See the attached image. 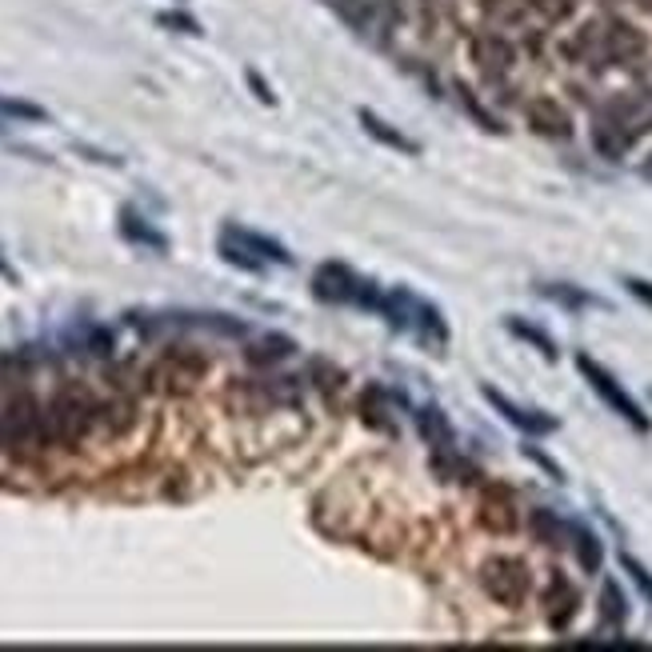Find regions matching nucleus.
<instances>
[{
    "mask_svg": "<svg viewBox=\"0 0 652 652\" xmlns=\"http://www.w3.org/2000/svg\"><path fill=\"white\" fill-rule=\"evenodd\" d=\"M649 49V40L640 28H632L628 21H589L585 28H577L573 37L561 45L568 61L580 64H637Z\"/></svg>",
    "mask_w": 652,
    "mask_h": 652,
    "instance_id": "1",
    "label": "nucleus"
},
{
    "mask_svg": "<svg viewBox=\"0 0 652 652\" xmlns=\"http://www.w3.org/2000/svg\"><path fill=\"white\" fill-rule=\"evenodd\" d=\"M377 312H381L393 329L417 333L425 345H436V348L448 345V324H444V317L432 305L417 300L413 293H384L381 305H377Z\"/></svg>",
    "mask_w": 652,
    "mask_h": 652,
    "instance_id": "2",
    "label": "nucleus"
},
{
    "mask_svg": "<svg viewBox=\"0 0 652 652\" xmlns=\"http://www.w3.org/2000/svg\"><path fill=\"white\" fill-rule=\"evenodd\" d=\"M480 589H484L489 601L505 604V608H517V604L529 601V592H532L529 565L517 561V556H489V561L480 565Z\"/></svg>",
    "mask_w": 652,
    "mask_h": 652,
    "instance_id": "3",
    "label": "nucleus"
},
{
    "mask_svg": "<svg viewBox=\"0 0 652 652\" xmlns=\"http://www.w3.org/2000/svg\"><path fill=\"white\" fill-rule=\"evenodd\" d=\"M312 293L329 305H360V308H377L381 305V288L372 281H360L357 272L345 269V265H320L317 276H312Z\"/></svg>",
    "mask_w": 652,
    "mask_h": 652,
    "instance_id": "4",
    "label": "nucleus"
},
{
    "mask_svg": "<svg viewBox=\"0 0 652 652\" xmlns=\"http://www.w3.org/2000/svg\"><path fill=\"white\" fill-rule=\"evenodd\" d=\"M45 417H49L52 441L73 448L76 441H85L88 432L97 429V401H88L85 393H64L45 408Z\"/></svg>",
    "mask_w": 652,
    "mask_h": 652,
    "instance_id": "5",
    "label": "nucleus"
},
{
    "mask_svg": "<svg viewBox=\"0 0 652 652\" xmlns=\"http://www.w3.org/2000/svg\"><path fill=\"white\" fill-rule=\"evenodd\" d=\"M577 369H580V377L589 381L592 393L601 396V401H604L608 408H613L616 417L628 420V425H632L637 432H649V429H652V420L644 417V408H640L637 401H632V396H628L625 389H620V381H616V377H613L608 369H604V365H596L592 357H585V353H580V357H577Z\"/></svg>",
    "mask_w": 652,
    "mask_h": 652,
    "instance_id": "6",
    "label": "nucleus"
},
{
    "mask_svg": "<svg viewBox=\"0 0 652 652\" xmlns=\"http://www.w3.org/2000/svg\"><path fill=\"white\" fill-rule=\"evenodd\" d=\"M525 121L537 136H549V140H568L573 136V116L561 100L553 97H537L525 104Z\"/></svg>",
    "mask_w": 652,
    "mask_h": 652,
    "instance_id": "7",
    "label": "nucleus"
},
{
    "mask_svg": "<svg viewBox=\"0 0 652 652\" xmlns=\"http://www.w3.org/2000/svg\"><path fill=\"white\" fill-rule=\"evenodd\" d=\"M472 61H477L480 73L489 76H505L513 64H517V49H513V40L501 37V33H477L472 37Z\"/></svg>",
    "mask_w": 652,
    "mask_h": 652,
    "instance_id": "8",
    "label": "nucleus"
},
{
    "mask_svg": "<svg viewBox=\"0 0 652 652\" xmlns=\"http://www.w3.org/2000/svg\"><path fill=\"white\" fill-rule=\"evenodd\" d=\"M637 140V133L628 128L613 109H601L596 112V121H592V148L608 160H620L628 152V145Z\"/></svg>",
    "mask_w": 652,
    "mask_h": 652,
    "instance_id": "9",
    "label": "nucleus"
},
{
    "mask_svg": "<svg viewBox=\"0 0 652 652\" xmlns=\"http://www.w3.org/2000/svg\"><path fill=\"white\" fill-rule=\"evenodd\" d=\"M484 401H489L513 429L525 432V436H549V432H556L553 417H544V413H537V408H520L517 401H508V396L496 393V389H484Z\"/></svg>",
    "mask_w": 652,
    "mask_h": 652,
    "instance_id": "10",
    "label": "nucleus"
},
{
    "mask_svg": "<svg viewBox=\"0 0 652 652\" xmlns=\"http://www.w3.org/2000/svg\"><path fill=\"white\" fill-rule=\"evenodd\" d=\"M205 372V360L200 357H188V353H169V357L160 360L157 369H152V381L160 389H169V393H185L197 384V377Z\"/></svg>",
    "mask_w": 652,
    "mask_h": 652,
    "instance_id": "11",
    "label": "nucleus"
},
{
    "mask_svg": "<svg viewBox=\"0 0 652 652\" xmlns=\"http://www.w3.org/2000/svg\"><path fill=\"white\" fill-rule=\"evenodd\" d=\"M580 608V596L577 589L568 585L565 577H553L549 580V589H544V620H549V628H556V632H565L568 625H573V616H577Z\"/></svg>",
    "mask_w": 652,
    "mask_h": 652,
    "instance_id": "12",
    "label": "nucleus"
},
{
    "mask_svg": "<svg viewBox=\"0 0 652 652\" xmlns=\"http://www.w3.org/2000/svg\"><path fill=\"white\" fill-rule=\"evenodd\" d=\"M477 520L489 532H501V537L517 532V505H513V496H508L505 489H484L480 508H477Z\"/></svg>",
    "mask_w": 652,
    "mask_h": 652,
    "instance_id": "13",
    "label": "nucleus"
},
{
    "mask_svg": "<svg viewBox=\"0 0 652 652\" xmlns=\"http://www.w3.org/2000/svg\"><path fill=\"white\" fill-rule=\"evenodd\" d=\"M224 236H233L236 245H245L248 253H253L257 260H265V265H284V269L293 265V253H288L281 241H272V236H260V233H253V229H241V224H229Z\"/></svg>",
    "mask_w": 652,
    "mask_h": 652,
    "instance_id": "14",
    "label": "nucleus"
},
{
    "mask_svg": "<svg viewBox=\"0 0 652 652\" xmlns=\"http://www.w3.org/2000/svg\"><path fill=\"white\" fill-rule=\"evenodd\" d=\"M360 124H365V133L372 136V140H381L384 148H396V152H408V157H417L420 145L413 140V136H405L401 128H393V124L384 121V116H377V112L360 109Z\"/></svg>",
    "mask_w": 652,
    "mask_h": 652,
    "instance_id": "15",
    "label": "nucleus"
},
{
    "mask_svg": "<svg viewBox=\"0 0 652 652\" xmlns=\"http://www.w3.org/2000/svg\"><path fill=\"white\" fill-rule=\"evenodd\" d=\"M417 429H420V436H425L429 448H453L456 444V432H453V425H448V417H444L441 408H432V405L417 408Z\"/></svg>",
    "mask_w": 652,
    "mask_h": 652,
    "instance_id": "16",
    "label": "nucleus"
},
{
    "mask_svg": "<svg viewBox=\"0 0 652 652\" xmlns=\"http://www.w3.org/2000/svg\"><path fill=\"white\" fill-rule=\"evenodd\" d=\"M121 233H124V241L145 245V248H152V253H164V248H169V236L157 233V229H152V224H148L136 209H121Z\"/></svg>",
    "mask_w": 652,
    "mask_h": 652,
    "instance_id": "17",
    "label": "nucleus"
},
{
    "mask_svg": "<svg viewBox=\"0 0 652 652\" xmlns=\"http://www.w3.org/2000/svg\"><path fill=\"white\" fill-rule=\"evenodd\" d=\"M537 293L544 296V300H553V305L568 308V312H580V308H596L601 300L592 293H585V288H577V284H565V281H544L537 284Z\"/></svg>",
    "mask_w": 652,
    "mask_h": 652,
    "instance_id": "18",
    "label": "nucleus"
},
{
    "mask_svg": "<svg viewBox=\"0 0 652 652\" xmlns=\"http://www.w3.org/2000/svg\"><path fill=\"white\" fill-rule=\"evenodd\" d=\"M97 425L109 432V436H124V432L136 425L133 401L116 396V401H104V405H97Z\"/></svg>",
    "mask_w": 652,
    "mask_h": 652,
    "instance_id": "19",
    "label": "nucleus"
},
{
    "mask_svg": "<svg viewBox=\"0 0 652 652\" xmlns=\"http://www.w3.org/2000/svg\"><path fill=\"white\" fill-rule=\"evenodd\" d=\"M432 472L441 480H456V484H468V480H477V468L468 465L465 456L453 448H432Z\"/></svg>",
    "mask_w": 652,
    "mask_h": 652,
    "instance_id": "20",
    "label": "nucleus"
},
{
    "mask_svg": "<svg viewBox=\"0 0 652 652\" xmlns=\"http://www.w3.org/2000/svg\"><path fill=\"white\" fill-rule=\"evenodd\" d=\"M293 353H296L293 336L269 333V336H260V341H253V348H248L245 357L248 365H276V360H288Z\"/></svg>",
    "mask_w": 652,
    "mask_h": 652,
    "instance_id": "21",
    "label": "nucleus"
},
{
    "mask_svg": "<svg viewBox=\"0 0 652 652\" xmlns=\"http://www.w3.org/2000/svg\"><path fill=\"white\" fill-rule=\"evenodd\" d=\"M532 537L541 544H549V549H561L568 537V525L561 517H556L553 508H532V520H529Z\"/></svg>",
    "mask_w": 652,
    "mask_h": 652,
    "instance_id": "22",
    "label": "nucleus"
},
{
    "mask_svg": "<svg viewBox=\"0 0 652 652\" xmlns=\"http://www.w3.org/2000/svg\"><path fill=\"white\" fill-rule=\"evenodd\" d=\"M568 537H573L568 544H573V553H577L580 568H585V573H601V561H604L601 541H596L589 529H580V525H568Z\"/></svg>",
    "mask_w": 652,
    "mask_h": 652,
    "instance_id": "23",
    "label": "nucleus"
},
{
    "mask_svg": "<svg viewBox=\"0 0 652 652\" xmlns=\"http://www.w3.org/2000/svg\"><path fill=\"white\" fill-rule=\"evenodd\" d=\"M508 333L520 336V341H529L537 353H541L544 360H556V345H553V336L544 333V329H537V324H529V320H520V317H508Z\"/></svg>",
    "mask_w": 652,
    "mask_h": 652,
    "instance_id": "24",
    "label": "nucleus"
},
{
    "mask_svg": "<svg viewBox=\"0 0 652 652\" xmlns=\"http://www.w3.org/2000/svg\"><path fill=\"white\" fill-rule=\"evenodd\" d=\"M601 616L613 628H620L628 620V604H625V596H620V589H616V580H604V589H601Z\"/></svg>",
    "mask_w": 652,
    "mask_h": 652,
    "instance_id": "25",
    "label": "nucleus"
},
{
    "mask_svg": "<svg viewBox=\"0 0 652 652\" xmlns=\"http://www.w3.org/2000/svg\"><path fill=\"white\" fill-rule=\"evenodd\" d=\"M320 4H329L333 13H341L348 21L353 28H369V21H372V9H369V0H320Z\"/></svg>",
    "mask_w": 652,
    "mask_h": 652,
    "instance_id": "26",
    "label": "nucleus"
},
{
    "mask_svg": "<svg viewBox=\"0 0 652 652\" xmlns=\"http://www.w3.org/2000/svg\"><path fill=\"white\" fill-rule=\"evenodd\" d=\"M0 116H13V121H45L49 112L40 109V104H33V100H21V97H4L0 93Z\"/></svg>",
    "mask_w": 652,
    "mask_h": 652,
    "instance_id": "27",
    "label": "nucleus"
},
{
    "mask_svg": "<svg viewBox=\"0 0 652 652\" xmlns=\"http://www.w3.org/2000/svg\"><path fill=\"white\" fill-rule=\"evenodd\" d=\"M221 257L229 260V265H236V269H245V272H260V269H265V260H257L245 245H236L233 236H224V233H221Z\"/></svg>",
    "mask_w": 652,
    "mask_h": 652,
    "instance_id": "28",
    "label": "nucleus"
},
{
    "mask_svg": "<svg viewBox=\"0 0 652 652\" xmlns=\"http://www.w3.org/2000/svg\"><path fill=\"white\" fill-rule=\"evenodd\" d=\"M532 13L541 16V21H565V16H573V0H525Z\"/></svg>",
    "mask_w": 652,
    "mask_h": 652,
    "instance_id": "29",
    "label": "nucleus"
},
{
    "mask_svg": "<svg viewBox=\"0 0 652 652\" xmlns=\"http://www.w3.org/2000/svg\"><path fill=\"white\" fill-rule=\"evenodd\" d=\"M157 25H164L169 33H185V37H200V33H205L197 16H188V13H160Z\"/></svg>",
    "mask_w": 652,
    "mask_h": 652,
    "instance_id": "30",
    "label": "nucleus"
},
{
    "mask_svg": "<svg viewBox=\"0 0 652 652\" xmlns=\"http://www.w3.org/2000/svg\"><path fill=\"white\" fill-rule=\"evenodd\" d=\"M384 396H389V393H381V389H377V393H369V396H365V408H369V425H377V429H384V432H393V420L384 417V413H389V408H384Z\"/></svg>",
    "mask_w": 652,
    "mask_h": 652,
    "instance_id": "31",
    "label": "nucleus"
},
{
    "mask_svg": "<svg viewBox=\"0 0 652 652\" xmlns=\"http://www.w3.org/2000/svg\"><path fill=\"white\" fill-rule=\"evenodd\" d=\"M460 104H465V109L472 112V116H477V121L484 124V128H489V133H501V124H496V116H493L489 109H484V104H480V100L472 97L468 88H460Z\"/></svg>",
    "mask_w": 652,
    "mask_h": 652,
    "instance_id": "32",
    "label": "nucleus"
},
{
    "mask_svg": "<svg viewBox=\"0 0 652 652\" xmlns=\"http://www.w3.org/2000/svg\"><path fill=\"white\" fill-rule=\"evenodd\" d=\"M620 565H625V573H628V577L637 580V589L644 592V596H649V601H652V573H649V568L640 565L637 556H628V553L620 556Z\"/></svg>",
    "mask_w": 652,
    "mask_h": 652,
    "instance_id": "33",
    "label": "nucleus"
},
{
    "mask_svg": "<svg viewBox=\"0 0 652 652\" xmlns=\"http://www.w3.org/2000/svg\"><path fill=\"white\" fill-rule=\"evenodd\" d=\"M625 288L632 296H637L640 305H649L652 308V281H640V276H625Z\"/></svg>",
    "mask_w": 652,
    "mask_h": 652,
    "instance_id": "34",
    "label": "nucleus"
},
{
    "mask_svg": "<svg viewBox=\"0 0 652 652\" xmlns=\"http://www.w3.org/2000/svg\"><path fill=\"white\" fill-rule=\"evenodd\" d=\"M525 456H529V460H537V465H541L544 472H549V477H553V480H565V472H561V465H556V460H549V456H544V453H537L532 444H525Z\"/></svg>",
    "mask_w": 652,
    "mask_h": 652,
    "instance_id": "35",
    "label": "nucleus"
},
{
    "mask_svg": "<svg viewBox=\"0 0 652 652\" xmlns=\"http://www.w3.org/2000/svg\"><path fill=\"white\" fill-rule=\"evenodd\" d=\"M248 85L257 88V97L265 100V104H272V93H269V85H265V81H260V73H248Z\"/></svg>",
    "mask_w": 652,
    "mask_h": 652,
    "instance_id": "36",
    "label": "nucleus"
},
{
    "mask_svg": "<svg viewBox=\"0 0 652 652\" xmlns=\"http://www.w3.org/2000/svg\"><path fill=\"white\" fill-rule=\"evenodd\" d=\"M640 176H644V181H652V157L644 160V164H640Z\"/></svg>",
    "mask_w": 652,
    "mask_h": 652,
    "instance_id": "37",
    "label": "nucleus"
},
{
    "mask_svg": "<svg viewBox=\"0 0 652 652\" xmlns=\"http://www.w3.org/2000/svg\"><path fill=\"white\" fill-rule=\"evenodd\" d=\"M640 4H652V0H640Z\"/></svg>",
    "mask_w": 652,
    "mask_h": 652,
    "instance_id": "38",
    "label": "nucleus"
}]
</instances>
